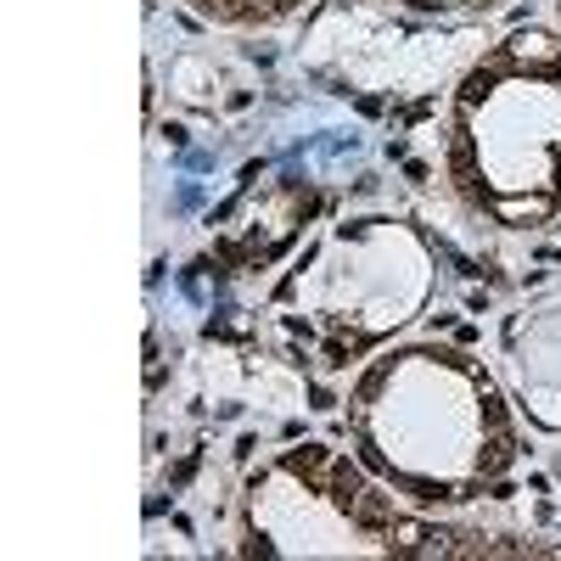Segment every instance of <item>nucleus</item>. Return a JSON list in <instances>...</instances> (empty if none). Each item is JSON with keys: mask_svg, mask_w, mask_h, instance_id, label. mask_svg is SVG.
I'll list each match as a JSON object with an SVG mask.
<instances>
[{"mask_svg": "<svg viewBox=\"0 0 561 561\" xmlns=\"http://www.w3.org/2000/svg\"><path fill=\"white\" fill-rule=\"evenodd\" d=\"M438 259L404 219H348L287 270L270 314L320 365H354L388 348L433 304Z\"/></svg>", "mask_w": 561, "mask_h": 561, "instance_id": "nucleus-4", "label": "nucleus"}, {"mask_svg": "<svg viewBox=\"0 0 561 561\" xmlns=\"http://www.w3.org/2000/svg\"><path fill=\"white\" fill-rule=\"evenodd\" d=\"M550 23L561 28V0H550Z\"/></svg>", "mask_w": 561, "mask_h": 561, "instance_id": "nucleus-8", "label": "nucleus"}, {"mask_svg": "<svg viewBox=\"0 0 561 561\" xmlns=\"http://www.w3.org/2000/svg\"><path fill=\"white\" fill-rule=\"evenodd\" d=\"M444 180L500 237L561 225V28H511L466 68L444 107Z\"/></svg>", "mask_w": 561, "mask_h": 561, "instance_id": "nucleus-2", "label": "nucleus"}, {"mask_svg": "<svg viewBox=\"0 0 561 561\" xmlns=\"http://www.w3.org/2000/svg\"><path fill=\"white\" fill-rule=\"evenodd\" d=\"M242 550L248 556H561V545L523 534L460 528L438 511L404 505L354 449L287 444L264 455L242 483Z\"/></svg>", "mask_w": 561, "mask_h": 561, "instance_id": "nucleus-3", "label": "nucleus"}, {"mask_svg": "<svg viewBox=\"0 0 561 561\" xmlns=\"http://www.w3.org/2000/svg\"><path fill=\"white\" fill-rule=\"evenodd\" d=\"M192 18L214 23V28H237V34H253V28H280L293 23L309 0H174Z\"/></svg>", "mask_w": 561, "mask_h": 561, "instance_id": "nucleus-6", "label": "nucleus"}, {"mask_svg": "<svg viewBox=\"0 0 561 561\" xmlns=\"http://www.w3.org/2000/svg\"><path fill=\"white\" fill-rule=\"evenodd\" d=\"M343 433L404 505L455 517L500 500L523 466V415L511 388L460 343L410 337L359 359L343 393Z\"/></svg>", "mask_w": 561, "mask_h": 561, "instance_id": "nucleus-1", "label": "nucleus"}, {"mask_svg": "<svg viewBox=\"0 0 561 561\" xmlns=\"http://www.w3.org/2000/svg\"><path fill=\"white\" fill-rule=\"evenodd\" d=\"M393 12H410V18H489L511 0H382Z\"/></svg>", "mask_w": 561, "mask_h": 561, "instance_id": "nucleus-7", "label": "nucleus"}, {"mask_svg": "<svg viewBox=\"0 0 561 561\" xmlns=\"http://www.w3.org/2000/svg\"><path fill=\"white\" fill-rule=\"evenodd\" d=\"M505 388L517 410L545 433H561V293L528 298L500 325Z\"/></svg>", "mask_w": 561, "mask_h": 561, "instance_id": "nucleus-5", "label": "nucleus"}]
</instances>
